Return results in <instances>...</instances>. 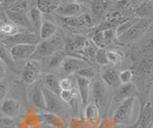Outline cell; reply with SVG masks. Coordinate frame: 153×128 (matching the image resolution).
<instances>
[{
  "label": "cell",
  "mask_w": 153,
  "mask_h": 128,
  "mask_svg": "<svg viewBox=\"0 0 153 128\" xmlns=\"http://www.w3.org/2000/svg\"><path fill=\"white\" fill-rule=\"evenodd\" d=\"M135 15L140 18H146L150 17L153 13V3L152 0H147V1L142 2L135 8Z\"/></svg>",
  "instance_id": "obj_27"
},
{
  "label": "cell",
  "mask_w": 153,
  "mask_h": 128,
  "mask_svg": "<svg viewBox=\"0 0 153 128\" xmlns=\"http://www.w3.org/2000/svg\"><path fill=\"white\" fill-rule=\"evenodd\" d=\"M100 109L94 102H88L85 105L83 120L87 128H95L99 123Z\"/></svg>",
  "instance_id": "obj_10"
},
{
  "label": "cell",
  "mask_w": 153,
  "mask_h": 128,
  "mask_svg": "<svg viewBox=\"0 0 153 128\" xmlns=\"http://www.w3.org/2000/svg\"><path fill=\"white\" fill-rule=\"evenodd\" d=\"M60 0H37L36 8L41 12V13H52L56 12L60 6Z\"/></svg>",
  "instance_id": "obj_24"
},
{
  "label": "cell",
  "mask_w": 153,
  "mask_h": 128,
  "mask_svg": "<svg viewBox=\"0 0 153 128\" xmlns=\"http://www.w3.org/2000/svg\"><path fill=\"white\" fill-rule=\"evenodd\" d=\"M2 10H3V8H2V6H1V1H0V13L2 12Z\"/></svg>",
  "instance_id": "obj_45"
},
{
  "label": "cell",
  "mask_w": 153,
  "mask_h": 128,
  "mask_svg": "<svg viewBox=\"0 0 153 128\" xmlns=\"http://www.w3.org/2000/svg\"><path fill=\"white\" fill-rule=\"evenodd\" d=\"M76 82L78 85L81 103L83 106H85L89 102V98L91 95V81L89 78L80 77V75H76Z\"/></svg>",
  "instance_id": "obj_14"
},
{
  "label": "cell",
  "mask_w": 153,
  "mask_h": 128,
  "mask_svg": "<svg viewBox=\"0 0 153 128\" xmlns=\"http://www.w3.org/2000/svg\"><path fill=\"white\" fill-rule=\"evenodd\" d=\"M59 88L60 91H66V90H71L75 88L73 81L69 78H64L59 80Z\"/></svg>",
  "instance_id": "obj_38"
},
{
  "label": "cell",
  "mask_w": 153,
  "mask_h": 128,
  "mask_svg": "<svg viewBox=\"0 0 153 128\" xmlns=\"http://www.w3.org/2000/svg\"><path fill=\"white\" fill-rule=\"evenodd\" d=\"M7 66L5 65V63L0 59V80H2L5 75H6V72H7Z\"/></svg>",
  "instance_id": "obj_42"
},
{
  "label": "cell",
  "mask_w": 153,
  "mask_h": 128,
  "mask_svg": "<svg viewBox=\"0 0 153 128\" xmlns=\"http://www.w3.org/2000/svg\"><path fill=\"white\" fill-rule=\"evenodd\" d=\"M36 49V44H18L9 48L10 54L14 62L31 58Z\"/></svg>",
  "instance_id": "obj_8"
},
{
  "label": "cell",
  "mask_w": 153,
  "mask_h": 128,
  "mask_svg": "<svg viewBox=\"0 0 153 128\" xmlns=\"http://www.w3.org/2000/svg\"><path fill=\"white\" fill-rule=\"evenodd\" d=\"M0 32H1L4 36H13L14 34H16V33H18L19 31H18L17 26L13 24V23L4 22L0 25Z\"/></svg>",
  "instance_id": "obj_30"
},
{
  "label": "cell",
  "mask_w": 153,
  "mask_h": 128,
  "mask_svg": "<svg viewBox=\"0 0 153 128\" xmlns=\"http://www.w3.org/2000/svg\"><path fill=\"white\" fill-rule=\"evenodd\" d=\"M140 113V101L137 97H131L120 103L115 111L112 121L119 124H134L138 121Z\"/></svg>",
  "instance_id": "obj_1"
},
{
  "label": "cell",
  "mask_w": 153,
  "mask_h": 128,
  "mask_svg": "<svg viewBox=\"0 0 153 128\" xmlns=\"http://www.w3.org/2000/svg\"><path fill=\"white\" fill-rule=\"evenodd\" d=\"M1 112L4 116L10 118H16L21 111V104L14 98H5L1 103Z\"/></svg>",
  "instance_id": "obj_15"
},
{
  "label": "cell",
  "mask_w": 153,
  "mask_h": 128,
  "mask_svg": "<svg viewBox=\"0 0 153 128\" xmlns=\"http://www.w3.org/2000/svg\"><path fill=\"white\" fill-rule=\"evenodd\" d=\"M73 2H76L78 4H82V3L85 2V0H73Z\"/></svg>",
  "instance_id": "obj_44"
},
{
  "label": "cell",
  "mask_w": 153,
  "mask_h": 128,
  "mask_svg": "<svg viewBox=\"0 0 153 128\" xmlns=\"http://www.w3.org/2000/svg\"><path fill=\"white\" fill-rule=\"evenodd\" d=\"M138 94L137 87L135 84L132 82H129L126 84H122L121 86H118L117 90L114 94V101L116 102L123 101L124 99L129 98L131 97H136Z\"/></svg>",
  "instance_id": "obj_12"
},
{
  "label": "cell",
  "mask_w": 153,
  "mask_h": 128,
  "mask_svg": "<svg viewBox=\"0 0 153 128\" xmlns=\"http://www.w3.org/2000/svg\"><path fill=\"white\" fill-rule=\"evenodd\" d=\"M66 128H87V127H86V123L83 118H72L68 121V125H66Z\"/></svg>",
  "instance_id": "obj_36"
},
{
  "label": "cell",
  "mask_w": 153,
  "mask_h": 128,
  "mask_svg": "<svg viewBox=\"0 0 153 128\" xmlns=\"http://www.w3.org/2000/svg\"><path fill=\"white\" fill-rule=\"evenodd\" d=\"M0 128H17V123L13 118L1 116L0 117Z\"/></svg>",
  "instance_id": "obj_34"
},
{
  "label": "cell",
  "mask_w": 153,
  "mask_h": 128,
  "mask_svg": "<svg viewBox=\"0 0 153 128\" xmlns=\"http://www.w3.org/2000/svg\"><path fill=\"white\" fill-rule=\"evenodd\" d=\"M87 39L84 36H74L68 38L66 41H64V47L65 50L68 52L69 54L74 53V52L79 51L83 48Z\"/></svg>",
  "instance_id": "obj_19"
},
{
  "label": "cell",
  "mask_w": 153,
  "mask_h": 128,
  "mask_svg": "<svg viewBox=\"0 0 153 128\" xmlns=\"http://www.w3.org/2000/svg\"><path fill=\"white\" fill-rule=\"evenodd\" d=\"M57 32H59V28L55 23L49 20H44L42 21L39 31H38V36L40 40H45L55 36Z\"/></svg>",
  "instance_id": "obj_20"
},
{
  "label": "cell",
  "mask_w": 153,
  "mask_h": 128,
  "mask_svg": "<svg viewBox=\"0 0 153 128\" xmlns=\"http://www.w3.org/2000/svg\"><path fill=\"white\" fill-rule=\"evenodd\" d=\"M41 89H42V92L45 98V105H46L45 112L54 114V115L59 116L62 118L66 117L67 114H68L67 104L62 101L59 96H56L54 93L48 91V90L43 86H41Z\"/></svg>",
  "instance_id": "obj_4"
},
{
  "label": "cell",
  "mask_w": 153,
  "mask_h": 128,
  "mask_svg": "<svg viewBox=\"0 0 153 128\" xmlns=\"http://www.w3.org/2000/svg\"><path fill=\"white\" fill-rule=\"evenodd\" d=\"M152 105L148 101L145 103L140 108L138 121H139V128H147L152 123Z\"/></svg>",
  "instance_id": "obj_17"
},
{
  "label": "cell",
  "mask_w": 153,
  "mask_h": 128,
  "mask_svg": "<svg viewBox=\"0 0 153 128\" xmlns=\"http://www.w3.org/2000/svg\"><path fill=\"white\" fill-rule=\"evenodd\" d=\"M80 10H81L80 4L72 2V3H67L65 5L59 6L56 12L57 13V15L60 16L70 17V16H75L76 15L79 13Z\"/></svg>",
  "instance_id": "obj_22"
},
{
  "label": "cell",
  "mask_w": 153,
  "mask_h": 128,
  "mask_svg": "<svg viewBox=\"0 0 153 128\" xmlns=\"http://www.w3.org/2000/svg\"><path fill=\"white\" fill-rule=\"evenodd\" d=\"M38 118L44 121L49 128H66V122L64 121L63 118L54 115L51 113H40L38 115Z\"/></svg>",
  "instance_id": "obj_18"
},
{
  "label": "cell",
  "mask_w": 153,
  "mask_h": 128,
  "mask_svg": "<svg viewBox=\"0 0 153 128\" xmlns=\"http://www.w3.org/2000/svg\"><path fill=\"white\" fill-rule=\"evenodd\" d=\"M107 61L113 64H119L123 60V55L116 51H107L106 52Z\"/></svg>",
  "instance_id": "obj_35"
},
{
  "label": "cell",
  "mask_w": 153,
  "mask_h": 128,
  "mask_svg": "<svg viewBox=\"0 0 153 128\" xmlns=\"http://www.w3.org/2000/svg\"><path fill=\"white\" fill-rule=\"evenodd\" d=\"M0 40L7 48H11V47L18 44H37L40 41L39 36L36 33L26 31L18 32L16 34L7 36L6 38Z\"/></svg>",
  "instance_id": "obj_5"
},
{
  "label": "cell",
  "mask_w": 153,
  "mask_h": 128,
  "mask_svg": "<svg viewBox=\"0 0 153 128\" xmlns=\"http://www.w3.org/2000/svg\"><path fill=\"white\" fill-rule=\"evenodd\" d=\"M114 5H117V0H93L91 4L93 20L103 16Z\"/></svg>",
  "instance_id": "obj_11"
},
{
  "label": "cell",
  "mask_w": 153,
  "mask_h": 128,
  "mask_svg": "<svg viewBox=\"0 0 153 128\" xmlns=\"http://www.w3.org/2000/svg\"><path fill=\"white\" fill-rule=\"evenodd\" d=\"M102 32L105 46L113 44L115 42H118L119 43L118 36H117L116 30L115 29H103V30H102Z\"/></svg>",
  "instance_id": "obj_29"
},
{
  "label": "cell",
  "mask_w": 153,
  "mask_h": 128,
  "mask_svg": "<svg viewBox=\"0 0 153 128\" xmlns=\"http://www.w3.org/2000/svg\"><path fill=\"white\" fill-rule=\"evenodd\" d=\"M102 80L106 86L110 87H118L120 84L119 72L116 69H107L102 75Z\"/></svg>",
  "instance_id": "obj_26"
},
{
  "label": "cell",
  "mask_w": 153,
  "mask_h": 128,
  "mask_svg": "<svg viewBox=\"0 0 153 128\" xmlns=\"http://www.w3.org/2000/svg\"><path fill=\"white\" fill-rule=\"evenodd\" d=\"M60 99L66 104H70L74 99L76 98V89L73 88L71 90H66V91H60L59 96Z\"/></svg>",
  "instance_id": "obj_31"
},
{
  "label": "cell",
  "mask_w": 153,
  "mask_h": 128,
  "mask_svg": "<svg viewBox=\"0 0 153 128\" xmlns=\"http://www.w3.org/2000/svg\"><path fill=\"white\" fill-rule=\"evenodd\" d=\"M7 18L10 20V22L13 23L17 27H22L25 28L27 30L32 29L30 22H29L27 16L25 13H20V12H13L10 10L5 11Z\"/></svg>",
  "instance_id": "obj_16"
},
{
  "label": "cell",
  "mask_w": 153,
  "mask_h": 128,
  "mask_svg": "<svg viewBox=\"0 0 153 128\" xmlns=\"http://www.w3.org/2000/svg\"><path fill=\"white\" fill-rule=\"evenodd\" d=\"M30 101H31V105L33 108L36 110L37 112L44 113L46 110V105H45V98L44 95H43L41 86L39 85H36L35 87L32 89L31 94H30Z\"/></svg>",
  "instance_id": "obj_13"
},
{
  "label": "cell",
  "mask_w": 153,
  "mask_h": 128,
  "mask_svg": "<svg viewBox=\"0 0 153 128\" xmlns=\"http://www.w3.org/2000/svg\"><path fill=\"white\" fill-rule=\"evenodd\" d=\"M93 101L100 108H105L108 103V89L102 79H97L91 84Z\"/></svg>",
  "instance_id": "obj_7"
},
{
  "label": "cell",
  "mask_w": 153,
  "mask_h": 128,
  "mask_svg": "<svg viewBox=\"0 0 153 128\" xmlns=\"http://www.w3.org/2000/svg\"><path fill=\"white\" fill-rule=\"evenodd\" d=\"M65 54L63 51H57L56 53H54L53 55H51L50 56H48L45 59L46 60V67H47V70H55L56 68H59V66H61L62 62H63V60L65 58Z\"/></svg>",
  "instance_id": "obj_25"
},
{
  "label": "cell",
  "mask_w": 153,
  "mask_h": 128,
  "mask_svg": "<svg viewBox=\"0 0 153 128\" xmlns=\"http://www.w3.org/2000/svg\"><path fill=\"white\" fill-rule=\"evenodd\" d=\"M27 18L29 22H30L32 29H35L36 34L39 31V28L41 26V23H42V13L41 12L38 10L36 7H33L31 8L26 13ZM38 35V34H37Z\"/></svg>",
  "instance_id": "obj_23"
},
{
  "label": "cell",
  "mask_w": 153,
  "mask_h": 128,
  "mask_svg": "<svg viewBox=\"0 0 153 128\" xmlns=\"http://www.w3.org/2000/svg\"><path fill=\"white\" fill-rule=\"evenodd\" d=\"M115 123L113 122V121L107 120V118H103V120L98 123V125L95 128H113V125Z\"/></svg>",
  "instance_id": "obj_40"
},
{
  "label": "cell",
  "mask_w": 153,
  "mask_h": 128,
  "mask_svg": "<svg viewBox=\"0 0 153 128\" xmlns=\"http://www.w3.org/2000/svg\"><path fill=\"white\" fill-rule=\"evenodd\" d=\"M61 67L66 75H72V74H76L81 69L89 67V63H87L86 61L80 58L69 55V56H65L63 62L61 64Z\"/></svg>",
  "instance_id": "obj_9"
},
{
  "label": "cell",
  "mask_w": 153,
  "mask_h": 128,
  "mask_svg": "<svg viewBox=\"0 0 153 128\" xmlns=\"http://www.w3.org/2000/svg\"><path fill=\"white\" fill-rule=\"evenodd\" d=\"M42 71V65L39 60L30 59L28 60L21 73V79L27 84L35 83L39 78Z\"/></svg>",
  "instance_id": "obj_6"
},
{
  "label": "cell",
  "mask_w": 153,
  "mask_h": 128,
  "mask_svg": "<svg viewBox=\"0 0 153 128\" xmlns=\"http://www.w3.org/2000/svg\"><path fill=\"white\" fill-rule=\"evenodd\" d=\"M134 77V74H133V71L132 70H123L122 72L119 73V79H120V83L121 84H126L132 81Z\"/></svg>",
  "instance_id": "obj_33"
},
{
  "label": "cell",
  "mask_w": 153,
  "mask_h": 128,
  "mask_svg": "<svg viewBox=\"0 0 153 128\" xmlns=\"http://www.w3.org/2000/svg\"><path fill=\"white\" fill-rule=\"evenodd\" d=\"M123 1H124L126 4H128V5L133 6V7H137L139 4L142 3V0H123Z\"/></svg>",
  "instance_id": "obj_43"
},
{
  "label": "cell",
  "mask_w": 153,
  "mask_h": 128,
  "mask_svg": "<svg viewBox=\"0 0 153 128\" xmlns=\"http://www.w3.org/2000/svg\"><path fill=\"white\" fill-rule=\"evenodd\" d=\"M76 75H80V77H84L86 78H89L90 77H93L94 73H93V71L91 70L89 67H87V68H84V69L79 70V72L76 73Z\"/></svg>",
  "instance_id": "obj_39"
},
{
  "label": "cell",
  "mask_w": 153,
  "mask_h": 128,
  "mask_svg": "<svg viewBox=\"0 0 153 128\" xmlns=\"http://www.w3.org/2000/svg\"><path fill=\"white\" fill-rule=\"evenodd\" d=\"M59 78L55 74H47L43 78L42 86L46 88L48 91L54 93L56 96H59L60 88H59Z\"/></svg>",
  "instance_id": "obj_21"
},
{
  "label": "cell",
  "mask_w": 153,
  "mask_h": 128,
  "mask_svg": "<svg viewBox=\"0 0 153 128\" xmlns=\"http://www.w3.org/2000/svg\"><path fill=\"white\" fill-rule=\"evenodd\" d=\"M96 62H97L99 65H106L108 64L107 61V58H106V51H104L103 49H98L97 53L95 55V58Z\"/></svg>",
  "instance_id": "obj_37"
},
{
  "label": "cell",
  "mask_w": 153,
  "mask_h": 128,
  "mask_svg": "<svg viewBox=\"0 0 153 128\" xmlns=\"http://www.w3.org/2000/svg\"><path fill=\"white\" fill-rule=\"evenodd\" d=\"M27 8H28V1L27 0H14V2L7 9V10L13 11V12L25 13Z\"/></svg>",
  "instance_id": "obj_32"
},
{
  "label": "cell",
  "mask_w": 153,
  "mask_h": 128,
  "mask_svg": "<svg viewBox=\"0 0 153 128\" xmlns=\"http://www.w3.org/2000/svg\"><path fill=\"white\" fill-rule=\"evenodd\" d=\"M0 59L5 63V65L13 69L14 65V61L13 60L11 54H10L9 48H7V47L2 43L1 40H0Z\"/></svg>",
  "instance_id": "obj_28"
},
{
  "label": "cell",
  "mask_w": 153,
  "mask_h": 128,
  "mask_svg": "<svg viewBox=\"0 0 153 128\" xmlns=\"http://www.w3.org/2000/svg\"><path fill=\"white\" fill-rule=\"evenodd\" d=\"M64 48V40L59 32L55 36L45 40H40L36 44V49L32 55L31 59L46 58L57 51H61Z\"/></svg>",
  "instance_id": "obj_3"
},
{
  "label": "cell",
  "mask_w": 153,
  "mask_h": 128,
  "mask_svg": "<svg viewBox=\"0 0 153 128\" xmlns=\"http://www.w3.org/2000/svg\"><path fill=\"white\" fill-rule=\"evenodd\" d=\"M151 17L139 18L132 26H130L126 32L118 36L119 43L122 45H126L139 40L151 27Z\"/></svg>",
  "instance_id": "obj_2"
},
{
  "label": "cell",
  "mask_w": 153,
  "mask_h": 128,
  "mask_svg": "<svg viewBox=\"0 0 153 128\" xmlns=\"http://www.w3.org/2000/svg\"><path fill=\"white\" fill-rule=\"evenodd\" d=\"M8 92V86L4 82H0V101H3Z\"/></svg>",
  "instance_id": "obj_41"
}]
</instances>
